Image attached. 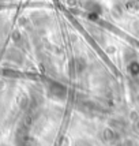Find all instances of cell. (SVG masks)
Segmentation results:
<instances>
[{
    "label": "cell",
    "instance_id": "cell-3",
    "mask_svg": "<svg viewBox=\"0 0 139 146\" xmlns=\"http://www.w3.org/2000/svg\"><path fill=\"white\" fill-rule=\"evenodd\" d=\"M75 146H90V145H89L87 142H85V141H78L75 143Z\"/></svg>",
    "mask_w": 139,
    "mask_h": 146
},
{
    "label": "cell",
    "instance_id": "cell-2",
    "mask_svg": "<svg viewBox=\"0 0 139 146\" xmlns=\"http://www.w3.org/2000/svg\"><path fill=\"white\" fill-rule=\"evenodd\" d=\"M130 71H131L132 74L139 72V64L138 63H132V64H131V67H130Z\"/></svg>",
    "mask_w": 139,
    "mask_h": 146
},
{
    "label": "cell",
    "instance_id": "cell-1",
    "mask_svg": "<svg viewBox=\"0 0 139 146\" xmlns=\"http://www.w3.org/2000/svg\"><path fill=\"white\" fill-rule=\"evenodd\" d=\"M52 96H55V97H63L64 93H66V89H64L62 85H59V83H52L51 85V89H49Z\"/></svg>",
    "mask_w": 139,
    "mask_h": 146
},
{
    "label": "cell",
    "instance_id": "cell-4",
    "mask_svg": "<svg viewBox=\"0 0 139 146\" xmlns=\"http://www.w3.org/2000/svg\"><path fill=\"white\" fill-rule=\"evenodd\" d=\"M138 128H139V123H138Z\"/></svg>",
    "mask_w": 139,
    "mask_h": 146
}]
</instances>
